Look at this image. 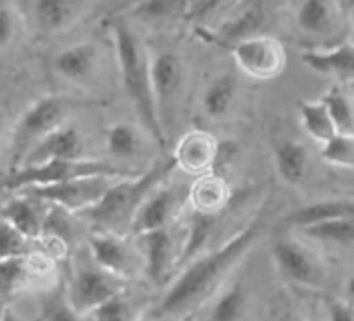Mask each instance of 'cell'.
Segmentation results:
<instances>
[{
  "label": "cell",
  "instance_id": "6da1fadb",
  "mask_svg": "<svg viewBox=\"0 0 354 321\" xmlns=\"http://www.w3.org/2000/svg\"><path fill=\"white\" fill-rule=\"evenodd\" d=\"M265 221L267 211H259L223 246L190 261L162 294L156 306V317H184L192 313L198 304H203L209 296H213L221 282L230 275V271L259 242L265 230Z\"/></svg>",
  "mask_w": 354,
  "mask_h": 321
},
{
  "label": "cell",
  "instance_id": "7a4b0ae2",
  "mask_svg": "<svg viewBox=\"0 0 354 321\" xmlns=\"http://www.w3.org/2000/svg\"><path fill=\"white\" fill-rule=\"evenodd\" d=\"M111 34L115 42L117 67L123 84V92L131 102L144 131L160 146H167V131L160 123L154 84H152V57L140 36L123 21L115 19L111 24Z\"/></svg>",
  "mask_w": 354,
  "mask_h": 321
},
{
  "label": "cell",
  "instance_id": "3957f363",
  "mask_svg": "<svg viewBox=\"0 0 354 321\" xmlns=\"http://www.w3.org/2000/svg\"><path fill=\"white\" fill-rule=\"evenodd\" d=\"M175 169V160L173 156H169L167 160H158V163H154L150 169L142 172L136 178L115 180L106 194L92 209L80 213L77 217L96 228V232L123 234L131 228V221L142 203L148 199V194L160 184H165Z\"/></svg>",
  "mask_w": 354,
  "mask_h": 321
},
{
  "label": "cell",
  "instance_id": "277c9868",
  "mask_svg": "<svg viewBox=\"0 0 354 321\" xmlns=\"http://www.w3.org/2000/svg\"><path fill=\"white\" fill-rule=\"evenodd\" d=\"M88 102L71 96L48 94L32 102L15 121L11 129V154H9V172H15L24 165L30 150L50 131L65 125L67 117L86 107Z\"/></svg>",
  "mask_w": 354,
  "mask_h": 321
},
{
  "label": "cell",
  "instance_id": "5b68a950",
  "mask_svg": "<svg viewBox=\"0 0 354 321\" xmlns=\"http://www.w3.org/2000/svg\"><path fill=\"white\" fill-rule=\"evenodd\" d=\"M94 176H106V178H136V174L129 167L109 163V160H96V158H73V160H48L40 165H28L19 167L15 172H9L7 176H0V192H21L26 188L36 186H53L77 178H94Z\"/></svg>",
  "mask_w": 354,
  "mask_h": 321
},
{
  "label": "cell",
  "instance_id": "8992f818",
  "mask_svg": "<svg viewBox=\"0 0 354 321\" xmlns=\"http://www.w3.org/2000/svg\"><path fill=\"white\" fill-rule=\"evenodd\" d=\"M296 28L315 48H333L350 38V19L339 0H300Z\"/></svg>",
  "mask_w": 354,
  "mask_h": 321
},
{
  "label": "cell",
  "instance_id": "52a82bcc",
  "mask_svg": "<svg viewBox=\"0 0 354 321\" xmlns=\"http://www.w3.org/2000/svg\"><path fill=\"white\" fill-rule=\"evenodd\" d=\"M127 279L102 269L90 255H80L73 267L71 284L67 288L71 304L82 313L90 315L96 306H100L111 296L125 290Z\"/></svg>",
  "mask_w": 354,
  "mask_h": 321
},
{
  "label": "cell",
  "instance_id": "ba28073f",
  "mask_svg": "<svg viewBox=\"0 0 354 321\" xmlns=\"http://www.w3.org/2000/svg\"><path fill=\"white\" fill-rule=\"evenodd\" d=\"M144 255V273L154 286H167L175 271L182 267L186 232H177L173 226L138 236Z\"/></svg>",
  "mask_w": 354,
  "mask_h": 321
},
{
  "label": "cell",
  "instance_id": "9c48e42d",
  "mask_svg": "<svg viewBox=\"0 0 354 321\" xmlns=\"http://www.w3.org/2000/svg\"><path fill=\"white\" fill-rule=\"evenodd\" d=\"M271 255L279 273L298 286L321 288L327 282V267L321 257L288 234L273 238Z\"/></svg>",
  "mask_w": 354,
  "mask_h": 321
},
{
  "label": "cell",
  "instance_id": "30bf717a",
  "mask_svg": "<svg viewBox=\"0 0 354 321\" xmlns=\"http://www.w3.org/2000/svg\"><path fill=\"white\" fill-rule=\"evenodd\" d=\"M236 67L252 80H275L286 69L288 57L283 44L273 36H250L230 46Z\"/></svg>",
  "mask_w": 354,
  "mask_h": 321
},
{
  "label": "cell",
  "instance_id": "8fae6325",
  "mask_svg": "<svg viewBox=\"0 0 354 321\" xmlns=\"http://www.w3.org/2000/svg\"><path fill=\"white\" fill-rule=\"evenodd\" d=\"M115 180L121 178H106V176H94V178H77L53 186H36V188H26L21 192L36 196L44 203L59 205L75 215L92 209L113 186Z\"/></svg>",
  "mask_w": 354,
  "mask_h": 321
},
{
  "label": "cell",
  "instance_id": "7c38bea8",
  "mask_svg": "<svg viewBox=\"0 0 354 321\" xmlns=\"http://www.w3.org/2000/svg\"><path fill=\"white\" fill-rule=\"evenodd\" d=\"M152 84L158 117L167 131V127L173 125L175 121L186 84L184 63L173 51H162L156 53V57H152Z\"/></svg>",
  "mask_w": 354,
  "mask_h": 321
},
{
  "label": "cell",
  "instance_id": "4fadbf2b",
  "mask_svg": "<svg viewBox=\"0 0 354 321\" xmlns=\"http://www.w3.org/2000/svg\"><path fill=\"white\" fill-rule=\"evenodd\" d=\"M88 250L92 259L106 271L131 279L140 271H144V255L133 242L125 238V234L115 232H94L88 238Z\"/></svg>",
  "mask_w": 354,
  "mask_h": 321
},
{
  "label": "cell",
  "instance_id": "5bb4252c",
  "mask_svg": "<svg viewBox=\"0 0 354 321\" xmlns=\"http://www.w3.org/2000/svg\"><path fill=\"white\" fill-rule=\"evenodd\" d=\"M186 201H190V190H184L177 184H160L148 194V199L138 209L129 232L142 236L148 232L171 228L177 215L182 213Z\"/></svg>",
  "mask_w": 354,
  "mask_h": 321
},
{
  "label": "cell",
  "instance_id": "9a60e30c",
  "mask_svg": "<svg viewBox=\"0 0 354 321\" xmlns=\"http://www.w3.org/2000/svg\"><path fill=\"white\" fill-rule=\"evenodd\" d=\"M219 140L205 131V129H190L180 140H177L171 156L175 160L177 169L186 174L203 176L215 169L217 154H219Z\"/></svg>",
  "mask_w": 354,
  "mask_h": 321
},
{
  "label": "cell",
  "instance_id": "2e32d148",
  "mask_svg": "<svg viewBox=\"0 0 354 321\" xmlns=\"http://www.w3.org/2000/svg\"><path fill=\"white\" fill-rule=\"evenodd\" d=\"M73 160V158H86V144L84 138L80 134V129L75 125H61L55 131H50L48 136H44L26 156L24 165H40V163H48V160Z\"/></svg>",
  "mask_w": 354,
  "mask_h": 321
},
{
  "label": "cell",
  "instance_id": "e0dca14e",
  "mask_svg": "<svg viewBox=\"0 0 354 321\" xmlns=\"http://www.w3.org/2000/svg\"><path fill=\"white\" fill-rule=\"evenodd\" d=\"M46 211H48V203L36 196H30L26 192H19V196L7 201L5 207L0 209V219L9 221L24 236L32 240H40Z\"/></svg>",
  "mask_w": 354,
  "mask_h": 321
},
{
  "label": "cell",
  "instance_id": "ac0fdd59",
  "mask_svg": "<svg viewBox=\"0 0 354 321\" xmlns=\"http://www.w3.org/2000/svg\"><path fill=\"white\" fill-rule=\"evenodd\" d=\"M98 59H100V55H98V48L94 42H77V44L63 48L61 53H57L53 67L67 82L86 84L96 75Z\"/></svg>",
  "mask_w": 354,
  "mask_h": 321
},
{
  "label": "cell",
  "instance_id": "d6986e66",
  "mask_svg": "<svg viewBox=\"0 0 354 321\" xmlns=\"http://www.w3.org/2000/svg\"><path fill=\"white\" fill-rule=\"evenodd\" d=\"M306 67L331 75L339 82H354V42H342L333 48H310L302 55Z\"/></svg>",
  "mask_w": 354,
  "mask_h": 321
},
{
  "label": "cell",
  "instance_id": "ffe728a7",
  "mask_svg": "<svg viewBox=\"0 0 354 321\" xmlns=\"http://www.w3.org/2000/svg\"><path fill=\"white\" fill-rule=\"evenodd\" d=\"M82 0H32L34 21L42 34H59L82 15Z\"/></svg>",
  "mask_w": 354,
  "mask_h": 321
},
{
  "label": "cell",
  "instance_id": "44dd1931",
  "mask_svg": "<svg viewBox=\"0 0 354 321\" xmlns=\"http://www.w3.org/2000/svg\"><path fill=\"white\" fill-rule=\"evenodd\" d=\"M232 201V190L230 184L221 174L209 172L198 176V180L190 186V205L194 211L201 213H215L221 215Z\"/></svg>",
  "mask_w": 354,
  "mask_h": 321
},
{
  "label": "cell",
  "instance_id": "7402d4cb",
  "mask_svg": "<svg viewBox=\"0 0 354 321\" xmlns=\"http://www.w3.org/2000/svg\"><path fill=\"white\" fill-rule=\"evenodd\" d=\"M275 172L281 182L290 186H298L306 180L308 174V152L306 146L294 138H283L273 146Z\"/></svg>",
  "mask_w": 354,
  "mask_h": 321
},
{
  "label": "cell",
  "instance_id": "603a6c76",
  "mask_svg": "<svg viewBox=\"0 0 354 321\" xmlns=\"http://www.w3.org/2000/svg\"><path fill=\"white\" fill-rule=\"evenodd\" d=\"M335 217H354V194L352 196H339V199H325L310 203L306 207H300L292 213H288L281 223L288 228H306L317 221L335 219Z\"/></svg>",
  "mask_w": 354,
  "mask_h": 321
},
{
  "label": "cell",
  "instance_id": "cb8c5ba5",
  "mask_svg": "<svg viewBox=\"0 0 354 321\" xmlns=\"http://www.w3.org/2000/svg\"><path fill=\"white\" fill-rule=\"evenodd\" d=\"M221 215L215 213H201L192 209V215L188 219V223L184 226L186 232V244H184V255H182V267H186L190 261L198 259L201 255H205V248L209 246L217 223H219Z\"/></svg>",
  "mask_w": 354,
  "mask_h": 321
},
{
  "label": "cell",
  "instance_id": "d4e9b609",
  "mask_svg": "<svg viewBox=\"0 0 354 321\" xmlns=\"http://www.w3.org/2000/svg\"><path fill=\"white\" fill-rule=\"evenodd\" d=\"M77 215L59 207V205H50L48 203V211L44 217V228H42V238L48 240L50 244H55L57 248H61L63 253H67L75 238H77Z\"/></svg>",
  "mask_w": 354,
  "mask_h": 321
},
{
  "label": "cell",
  "instance_id": "484cf974",
  "mask_svg": "<svg viewBox=\"0 0 354 321\" xmlns=\"http://www.w3.org/2000/svg\"><path fill=\"white\" fill-rule=\"evenodd\" d=\"M248 313V292L238 279L227 286L209 306L205 321H244Z\"/></svg>",
  "mask_w": 354,
  "mask_h": 321
},
{
  "label": "cell",
  "instance_id": "4316f807",
  "mask_svg": "<svg viewBox=\"0 0 354 321\" xmlns=\"http://www.w3.org/2000/svg\"><path fill=\"white\" fill-rule=\"evenodd\" d=\"M298 113L304 131L321 146L337 134V127L323 100H304L298 104Z\"/></svg>",
  "mask_w": 354,
  "mask_h": 321
},
{
  "label": "cell",
  "instance_id": "83f0119b",
  "mask_svg": "<svg viewBox=\"0 0 354 321\" xmlns=\"http://www.w3.org/2000/svg\"><path fill=\"white\" fill-rule=\"evenodd\" d=\"M236 96H238V80H236V75L234 73H223V75L215 77L207 86V90L203 94V109L211 119H219L232 109Z\"/></svg>",
  "mask_w": 354,
  "mask_h": 321
},
{
  "label": "cell",
  "instance_id": "f1b7e54d",
  "mask_svg": "<svg viewBox=\"0 0 354 321\" xmlns=\"http://www.w3.org/2000/svg\"><path fill=\"white\" fill-rule=\"evenodd\" d=\"M38 309L40 321H86V315H82L71 304L67 288L63 284H57L50 290L42 292L38 298Z\"/></svg>",
  "mask_w": 354,
  "mask_h": 321
},
{
  "label": "cell",
  "instance_id": "f546056e",
  "mask_svg": "<svg viewBox=\"0 0 354 321\" xmlns=\"http://www.w3.org/2000/svg\"><path fill=\"white\" fill-rule=\"evenodd\" d=\"M190 11H192V0H146V3L131 9L125 15L148 24L152 21L160 24L180 17H190Z\"/></svg>",
  "mask_w": 354,
  "mask_h": 321
},
{
  "label": "cell",
  "instance_id": "4dcf8cb0",
  "mask_svg": "<svg viewBox=\"0 0 354 321\" xmlns=\"http://www.w3.org/2000/svg\"><path fill=\"white\" fill-rule=\"evenodd\" d=\"M321 100L325 102L337 134H354V94L342 84H333Z\"/></svg>",
  "mask_w": 354,
  "mask_h": 321
},
{
  "label": "cell",
  "instance_id": "1f68e13d",
  "mask_svg": "<svg viewBox=\"0 0 354 321\" xmlns=\"http://www.w3.org/2000/svg\"><path fill=\"white\" fill-rule=\"evenodd\" d=\"M34 257H13L0 261V298H11L30 282L34 273Z\"/></svg>",
  "mask_w": 354,
  "mask_h": 321
},
{
  "label": "cell",
  "instance_id": "d6a6232c",
  "mask_svg": "<svg viewBox=\"0 0 354 321\" xmlns=\"http://www.w3.org/2000/svg\"><path fill=\"white\" fill-rule=\"evenodd\" d=\"M300 232L325 244H354V217H335L300 228Z\"/></svg>",
  "mask_w": 354,
  "mask_h": 321
},
{
  "label": "cell",
  "instance_id": "836d02e7",
  "mask_svg": "<svg viewBox=\"0 0 354 321\" xmlns=\"http://www.w3.org/2000/svg\"><path fill=\"white\" fill-rule=\"evenodd\" d=\"M32 255H44V240H32L17 232L9 221L0 219V261Z\"/></svg>",
  "mask_w": 354,
  "mask_h": 321
},
{
  "label": "cell",
  "instance_id": "e575fe53",
  "mask_svg": "<svg viewBox=\"0 0 354 321\" xmlns=\"http://www.w3.org/2000/svg\"><path fill=\"white\" fill-rule=\"evenodd\" d=\"M106 150L117 158H131L142 150V136L131 123H115L106 131Z\"/></svg>",
  "mask_w": 354,
  "mask_h": 321
},
{
  "label": "cell",
  "instance_id": "d590c367",
  "mask_svg": "<svg viewBox=\"0 0 354 321\" xmlns=\"http://www.w3.org/2000/svg\"><path fill=\"white\" fill-rule=\"evenodd\" d=\"M140 315H142V309L123 290L111 296L109 300H104L100 306H96L90 313V319L92 321H138Z\"/></svg>",
  "mask_w": 354,
  "mask_h": 321
},
{
  "label": "cell",
  "instance_id": "8d00e7d4",
  "mask_svg": "<svg viewBox=\"0 0 354 321\" xmlns=\"http://www.w3.org/2000/svg\"><path fill=\"white\" fill-rule=\"evenodd\" d=\"M321 158L333 167L354 169V134H335L321 146Z\"/></svg>",
  "mask_w": 354,
  "mask_h": 321
},
{
  "label": "cell",
  "instance_id": "74e56055",
  "mask_svg": "<svg viewBox=\"0 0 354 321\" xmlns=\"http://www.w3.org/2000/svg\"><path fill=\"white\" fill-rule=\"evenodd\" d=\"M17 15L11 7L0 5V46H9L17 36Z\"/></svg>",
  "mask_w": 354,
  "mask_h": 321
},
{
  "label": "cell",
  "instance_id": "f35d334b",
  "mask_svg": "<svg viewBox=\"0 0 354 321\" xmlns=\"http://www.w3.org/2000/svg\"><path fill=\"white\" fill-rule=\"evenodd\" d=\"M327 321H354V304L346 298H327Z\"/></svg>",
  "mask_w": 354,
  "mask_h": 321
},
{
  "label": "cell",
  "instance_id": "ab89813d",
  "mask_svg": "<svg viewBox=\"0 0 354 321\" xmlns=\"http://www.w3.org/2000/svg\"><path fill=\"white\" fill-rule=\"evenodd\" d=\"M115 3H117V9L125 15V13H129L131 9L140 7L142 3H146V0H115Z\"/></svg>",
  "mask_w": 354,
  "mask_h": 321
},
{
  "label": "cell",
  "instance_id": "60d3db41",
  "mask_svg": "<svg viewBox=\"0 0 354 321\" xmlns=\"http://www.w3.org/2000/svg\"><path fill=\"white\" fill-rule=\"evenodd\" d=\"M344 298L350 300L354 304V273L346 279V290H344Z\"/></svg>",
  "mask_w": 354,
  "mask_h": 321
},
{
  "label": "cell",
  "instance_id": "b9f144b4",
  "mask_svg": "<svg viewBox=\"0 0 354 321\" xmlns=\"http://www.w3.org/2000/svg\"><path fill=\"white\" fill-rule=\"evenodd\" d=\"M5 129H7V117H5L3 109H0V144H3V136H5Z\"/></svg>",
  "mask_w": 354,
  "mask_h": 321
},
{
  "label": "cell",
  "instance_id": "7bdbcfd3",
  "mask_svg": "<svg viewBox=\"0 0 354 321\" xmlns=\"http://www.w3.org/2000/svg\"><path fill=\"white\" fill-rule=\"evenodd\" d=\"M277 321H306V319H302V317H298L296 313H283Z\"/></svg>",
  "mask_w": 354,
  "mask_h": 321
},
{
  "label": "cell",
  "instance_id": "ee69618b",
  "mask_svg": "<svg viewBox=\"0 0 354 321\" xmlns=\"http://www.w3.org/2000/svg\"><path fill=\"white\" fill-rule=\"evenodd\" d=\"M339 5H342V9L348 13V17H350V13H352V9H354V0H339Z\"/></svg>",
  "mask_w": 354,
  "mask_h": 321
},
{
  "label": "cell",
  "instance_id": "f6af8a7d",
  "mask_svg": "<svg viewBox=\"0 0 354 321\" xmlns=\"http://www.w3.org/2000/svg\"><path fill=\"white\" fill-rule=\"evenodd\" d=\"M3 321H21V319H19V317H17V313L9 306V309H7V313H5V317H3Z\"/></svg>",
  "mask_w": 354,
  "mask_h": 321
},
{
  "label": "cell",
  "instance_id": "bcb514c9",
  "mask_svg": "<svg viewBox=\"0 0 354 321\" xmlns=\"http://www.w3.org/2000/svg\"><path fill=\"white\" fill-rule=\"evenodd\" d=\"M7 309H9V300L0 298V321H3V317H5V313H7Z\"/></svg>",
  "mask_w": 354,
  "mask_h": 321
},
{
  "label": "cell",
  "instance_id": "7dc6e473",
  "mask_svg": "<svg viewBox=\"0 0 354 321\" xmlns=\"http://www.w3.org/2000/svg\"><path fill=\"white\" fill-rule=\"evenodd\" d=\"M348 19H350V42H354V9Z\"/></svg>",
  "mask_w": 354,
  "mask_h": 321
},
{
  "label": "cell",
  "instance_id": "c3c4849f",
  "mask_svg": "<svg viewBox=\"0 0 354 321\" xmlns=\"http://www.w3.org/2000/svg\"><path fill=\"white\" fill-rule=\"evenodd\" d=\"M180 321H196V317H194L192 313H188V315H184V317H180Z\"/></svg>",
  "mask_w": 354,
  "mask_h": 321
},
{
  "label": "cell",
  "instance_id": "681fc988",
  "mask_svg": "<svg viewBox=\"0 0 354 321\" xmlns=\"http://www.w3.org/2000/svg\"><path fill=\"white\" fill-rule=\"evenodd\" d=\"M348 88H350V92L354 94V82H352V84H348Z\"/></svg>",
  "mask_w": 354,
  "mask_h": 321
}]
</instances>
